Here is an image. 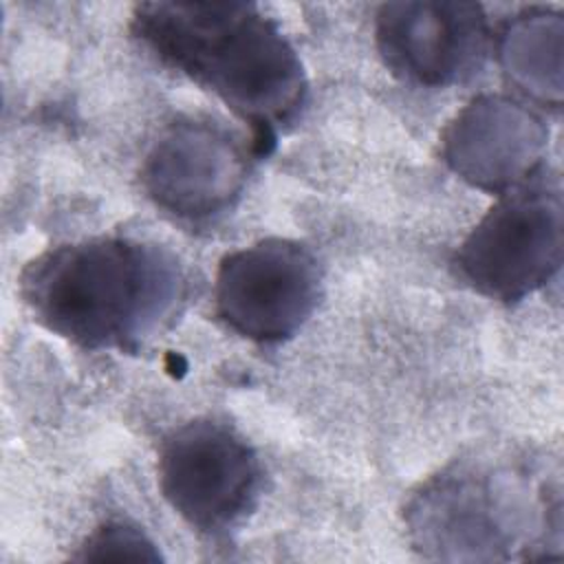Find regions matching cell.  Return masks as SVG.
Wrapping results in <instances>:
<instances>
[{
    "label": "cell",
    "mask_w": 564,
    "mask_h": 564,
    "mask_svg": "<svg viewBox=\"0 0 564 564\" xmlns=\"http://www.w3.org/2000/svg\"><path fill=\"white\" fill-rule=\"evenodd\" d=\"M130 29L163 64L220 97L267 154L306 101L304 66L275 20L251 2H143Z\"/></svg>",
    "instance_id": "cell-1"
},
{
    "label": "cell",
    "mask_w": 564,
    "mask_h": 564,
    "mask_svg": "<svg viewBox=\"0 0 564 564\" xmlns=\"http://www.w3.org/2000/svg\"><path fill=\"white\" fill-rule=\"evenodd\" d=\"M185 293L167 249L108 236L53 247L20 273V295L51 333L84 350L134 352Z\"/></svg>",
    "instance_id": "cell-2"
},
{
    "label": "cell",
    "mask_w": 564,
    "mask_h": 564,
    "mask_svg": "<svg viewBox=\"0 0 564 564\" xmlns=\"http://www.w3.org/2000/svg\"><path fill=\"white\" fill-rule=\"evenodd\" d=\"M562 189L538 172L498 200L460 242L454 264L480 295L518 302L544 286L562 267Z\"/></svg>",
    "instance_id": "cell-3"
},
{
    "label": "cell",
    "mask_w": 564,
    "mask_h": 564,
    "mask_svg": "<svg viewBox=\"0 0 564 564\" xmlns=\"http://www.w3.org/2000/svg\"><path fill=\"white\" fill-rule=\"evenodd\" d=\"M319 293L315 253L289 238H264L227 253L214 284L218 317L258 344L291 339L317 308Z\"/></svg>",
    "instance_id": "cell-4"
},
{
    "label": "cell",
    "mask_w": 564,
    "mask_h": 564,
    "mask_svg": "<svg viewBox=\"0 0 564 564\" xmlns=\"http://www.w3.org/2000/svg\"><path fill=\"white\" fill-rule=\"evenodd\" d=\"M260 460L229 425L196 419L176 427L159 452V487L194 529L216 533L236 524L260 487Z\"/></svg>",
    "instance_id": "cell-5"
},
{
    "label": "cell",
    "mask_w": 564,
    "mask_h": 564,
    "mask_svg": "<svg viewBox=\"0 0 564 564\" xmlns=\"http://www.w3.org/2000/svg\"><path fill=\"white\" fill-rule=\"evenodd\" d=\"M518 485L478 469L430 480L408 507L416 544L443 560H498L520 538Z\"/></svg>",
    "instance_id": "cell-6"
},
{
    "label": "cell",
    "mask_w": 564,
    "mask_h": 564,
    "mask_svg": "<svg viewBox=\"0 0 564 564\" xmlns=\"http://www.w3.org/2000/svg\"><path fill=\"white\" fill-rule=\"evenodd\" d=\"M375 40L397 77L441 88L465 82L482 66L489 26L476 2L401 0L379 7Z\"/></svg>",
    "instance_id": "cell-7"
},
{
    "label": "cell",
    "mask_w": 564,
    "mask_h": 564,
    "mask_svg": "<svg viewBox=\"0 0 564 564\" xmlns=\"http://www.w3.org/2000/svg\"><path fill=\"white\" fill-rule=\"evenodd\" d=\"M247 154L231 132L203 119L174 121L152 143L141 183L172 216L200 220L225 212L247 181Z\"/></svg>",
    "instance_id": "cell-8"
},
{
    "label": "cell",
    "mask_w": 564,
    "mask_h": 564,
    "mask_svg": "<svg viewBox=\"0 0 564 564\" xmlns=\"http://www.w3.org/2000/svg\"><path fill=\"white\" fill-rule=\"evenodd\" d=\"M546 137V128L524 104L480 95L445 128L443 159L471 185L502 194L538 172Z\"/></svg>",
    "instance_id": "cell-9"
},
{
    "label": "cell",
    "mask_w": 564,
    "mask_h": 564,
    "mask_svg": "<svg viewBox=\"0 0 564 564\" xmlns=\"http://www.w3.org/2000/svg\"><path fill=\"white\" fill-rule=\"evenodd\" d=\"M562 15L546 9L516 15L500 35V62L509 79L553 106L562 101Z\"/></svg>",
    "instance_id": "cell-10"
},
{
    "label": "cell",
    "mask_w": 564,
    "mask_h": 564,
    "mask_svg": "<svg viewBox=\"0 0 564 564\" xmlns=\"http://www.w3.org/2000/svg\"><path fill=\"white\" fill-rule=\"evenodd\" d=\"M82 562H161L159 546L134 524L104 522L79 546Z\"/></svg>",
    "instance_id": "cell-11"
}]
</instances>
